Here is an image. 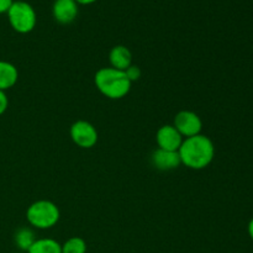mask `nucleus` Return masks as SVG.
<instances>
[{"mask_svg":"<svg viewBox=\"0 0 253 253\" xmlns=\"http://www.w3.org/2000/svg\"><path fill=\"white\" fill-rule=\"evenodd\" d=\"M151 162L158 170H173L182 165L179 153L157 148L151 155Z\"/></svg>","mask_w":253,"mask_h":253,"instance_id":"obj_9","label":"nucleus"},{"mask_svg":"<svg viewBox=\"0 0 253 253\" xmlns=\"http://www.w3.org/2000/svg\"><path fill=\"white\" fill-rule=\"evenodd\" d=\"M27 253H62V245L53 239H37Z\"/></svg>","mask_w":253,"mask_h":253,"instance_id":"obj_12","label":"nucleus"},{"mask_svg":"<svg viewBox=\"0 0 253 253\" xmlns=\"http://www.w3.org/2000/svg\"><path fill=\"white\" fill-rule=\"evenodd\" d=\"M79 7L76 0H56L52 6L53 19L61 25H69L78 16Z\"/></svg>","mask_w":253,"mask_h":253,"instance_id":"obj_8","label":"nucleus"},{"mask_svg":"<svg viewBox=\"0 0 253 253\" xmlns=\"http://www.w3.org/2000/svg\"><path fill=\"white\" fill-rule=\"evenodd\" d=\"M95 1L96 0H76V2L78 5H90Z\"/></svg>","mask_w":253,"mask_h":253,"instance_id":"obj_19","label":"nucleus"},{"mask_svg":"<svg viewBox=\"0 0 253 253\" xmlns=\"http://www.w3.org/2000/svg\"><path fill=\"white\" fill-rule=\"evenodd\" d=\"M12 2H14V0H0V15L6 14Z\"/></svg>","mask_w":253,"mask_h":253,"instance_id":"obj_17","label":"nucleus"},{"mask_svg":"<svg viewBox=\"0 0 253 253\" xmlns=\"http://www.w3.org/2000/svg\"><path fill=\"white\" fill-rule=\"evenodd\" d=\"M7 20L12 30L19 34H29L35 29L37 22V15L31 4L22 0L12 2L6 12Z\"/></svg>","mask_w":253,"mask_h":253,"instance_id":"obj_4","label":"nucleus"},{"mask_svg":"<svg viewBox=\"0 0 253 253\" xmlns=\"http://www.w3.org/2000/svg\"><path fill=\"white\" fill-rule=\"evenodd\" d=\"M69 133L72 141L81 148H91L98 142V131L89 121H76L71 126Z\"/></svg>","mask_w":253,"mask_h":253,"instance_id":"obj_5","label":"nucleus"},{"mask_svg":"<svg viewBox=\"0 0 253 253\" xmlns=\"http://www.w3.org/2000/svg\"><path fill=\"white\" fill-rule=\"evenodd\" d=\"M19 71L12 63L7 61H0V90L6 91L17 83Z\"/></svg>","mask_w":253,"mask_h":253,"instance_id":"obj_11","label":"nucleus"},{"mask_svg":"<svg viewBox=\"0 0 253 253\" xmlns=\"http://www.w3.org/2000/svg\"><path fill=\"white\" fill-rule=\"evenodd\" d=\"M7 106H9V99H7L5 91L0 90V116L7 110Z\"/></svg>","mask_w":253,"mask_h":253,"instance_id":"obj_16","label":"nucleus"},{"mask_svg":"<svg viewBox=\"0 0 253 253\" xmlns=\"http://www.w3.org/2000/svg\"><path fill=\"white\" fill-rule=\"evenodd\" d=\"M59 217L61 212L58 207L51 200H37L27 208L26 211L29 224L39 230H47L56 226Z\"/></svg>","mask_w":253,"mask_h":253,"instance_id":"obj_3","label":"nucleus"},{"mask_svg":"<svg viewBox=\"0 0 253 253\" xmlns=\"http://www.w3.org/2000/svg\"><path fill=\"white\" fill-rule=\"evenodd\" d=\"M125 74H126V77L128 78V81H130L131 83H133V82H137L138 79L141 78V74H142V72H141L140 67L138 66L131 64V66L125 71Z\"/></svg>","mask_w":253,"mask_h":253,"instance_id":"obj_15","label":"nucleus"},{"mask_svg":"<svg viewBox=\"0 0 253 253\" xmlns=\"http://www.w3.org/2000/svg\"><path fill=\"white\" fill-rule=\"evenodd\" d=\"M247 231H249L250 237H251L252 241H253V217H252L251 220H250V222H249V227H247Z\"/></svg>","mask_w":253,"mask_h":253,"instance_id":"obj_18","label":"nucleus"},{"mask_svg":"<svg viewBox=\"0 0 253 253\" xmlns=\"http://www.w3.org/2000/svg\"><path fill=\"white\" fill-rule=\"evenodd\" d=\"M173 126L184 138L200 135L203 128V121L198 114L190 110H182L175 115Z\"/></svg>","mask_w":253,"mask_h":253,"instance_id":"obj_6","label":"nucleus"},{"mask_svg":"<svg viewBox=\"0 0 253 253\" xmlns=\"http://www.w3.org/2000/svg\"><path fill=\"white\" fill-rule=\"evenodd\" d=\"M36 240V235H35V232L30 227H21V229H19L15 232V245L17 246V249H20L24 252L29 251L30 247L34 245Z\"/></svg>","mask_w":253,"mask_h":253,"instance_id":"obj_13","label":"nucleus"},{"mask_svg":"<svg viewBox=\"0 0 253 253\" xmlns=\"http://www.w3.org/2000/svg\"><path fill=\"white\" fill-rule=\"evenodd\" d=\"M94 83L96 89L109 99H121L127 95L131 90V83L126 77L125 72L119 69L108 67V68H100L95 73Z\"/></svg>","mask_w":253,"mask_h":253,"instance_id":"obj_2","label":"nucleus"},{"mask_svg":"<svg viewBox=\"0 0 253 253\" xmlns=\"http://www.w3.org/2000/svg\"><path fill=\"white\" fill-rule=\"evenodd\" d=\"M86 249L85 240L74 236L62 245V253H86Z\"/></svg>","mask_w":253,"mask_h":253,"instance_id":"obj_14","label":"nucleus"},{"mask_svg":"<svg viewBox=\"0 0 253 253\" xmlns=\"http://www.w3.org/2000/svg\"><path fill=\"white\" fill-rule=\"evenodd\" d=\"M183 140H184V137L178 132V130L173 125L161 126L156 133V142L161 150L178 152L180 146H182Z\"/></svg>","mask_w":253,"mask_h":253,"instance_id":"obj_7","label":"nucleus"},{"mask_svg":"<svg viewBox=\"0 0 253 253\" xmlns=\"http://www.w3.org/2000/svg\"><path fill=\"white\" fill-rule=\"evenodd\" d=\"M109 62L113 68L125 72L132 64V53L126 46L118 44L111 48L109 53Z\"/></svg>","mask_w":253,"mask_h":253,"instance_id":"obj_10","label":"nucleus"},{"mask_svg":"<svg viewBox=\"0 0 253 253\" xmlns=\"http://www.w3.org/2000/svg\"><path fill=\"white\" fill-rule=\"evenodd\" d=\"M179 157L182 165L190 169L200 170L207 168L215 157V146L205 135H197L183 140Z\"/></svg>","mask_w":253,"mask_h":253,"instance_id":"obj_1","label":"nucleus"}]
</instances>
